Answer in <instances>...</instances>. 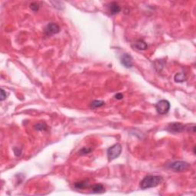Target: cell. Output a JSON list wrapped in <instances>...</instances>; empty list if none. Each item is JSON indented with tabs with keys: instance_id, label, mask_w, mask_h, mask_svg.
<instances>
[{
	"instance_id": "5",
	"label": "cell",
	"mask_w": 196,
	"mask_h": 196,
	"mask_svg": "<svg viewBox=\"0 0 196 196\" xmlns=\"http://www.w3.org/2000/svg\"><path fill=\"white\" fill-rule=\"evenodd\" d=\"M185 130V126L181 123H172L167 126V130L172 133H181Z\"/></svg>"
},
{
	"instance_id": "1",
	"label": "cell",
	"mask_w": 196,
	"mask_h": 196,
	"mask_svg": "<svg viewBox=\"0 0 196 196\" xmlns=\"http://www.w3.org/2000/svg\"><path fill=\"white\" fill-rule=\"evenodd\" d=\"M162 182V178L159 175H147L144 177L140 182V188L142 189H146L150 188H155L161 184Z\"/></svg>"
},
{
	"instance_id": "4",
	"label": "cell",
	"mask_w": 196,
	"mask_h": 196,
	"mask_svg": "<svg viewBox=\"0 0 196 196\" xmlns=\"http://www.w3.org/2000/svg\"><path fill=\"white\" fill-rule=\"evenodd\" d=\"M190 165L186 162L183 161H176L171 164L170 168L173 169L175 172H183L187 170L189 168Z\"/></svg>"
},
{
	"instance_id": "6",
	"label": "cell",
	"mask_w": 196,
	"mask_h": 196,
	"mask_svg": "<svg viewBox=\"0 0 196 196\" xmlns=\"http://www.w3.org/2000/svg\"><path fill=\"white\" fill-rule=\"evenodd\" d=\"M60 32V27L55 23H49L45 28V33L48 35L57 34Z\"/></svg>"
},
{
	"instance_id": "15",
	"label": "cell",
	"mask_w": 196,
	"mask_h": 196,
	"mask_svg": "<svg viewBox=\"0 0 196 196\" xmlns=\"http://www.w3.org/2000/svg\"><path fill=\"white\" fill-rule=\"evenodd\" d=\"M92 151L91 148H88V147H84L83 149H81V150L79 151V154L80 155H86L90 153Z\"/></svg>"
},
{
	"instance_id": "8",
	"label": "cell",
	"mask_w": 196,
	"mask_h": 196,
	"mask_svg": "<svg viewBox=\"0 0 196 196\" xmlns=\"http://www.w3.org/2000/svg\"><path fill=\"white\" fill-rule=\"evenodd\" d=\"M121 10L120 5L117 3V2H111L110 5V12L111 15H116V14L119 13Z\"/></svg>"
},
{
	"instance_id": "13",
	"label": "cell",
	"mask_w": 196,
	"mask_h": 196,
	"mask_svg": "<svg viewBox=\"0 0 196 196\" xmlns=\"http://www.w3.org/2000/svg\"><path fill=\"white\" fill-rule=\"evenodd\" d=\"M105 105V102L103 100H94L93 102L90 103V107L92 108H98V107H101Z\"/></svg>"
},
{
	"instance_id": "14",
	"label": "cell",
	"mask_w": 196,
	"mask_h": 196,
	"mask_svg": "<svg viewBox=\"0 0 196 196\" xmlns=\"http://www.w3.org/2000/svg\"><path fill=\"white\" fill-rule=\"evenodd\" d=\"M35 129L36 130L42 131L47 130V125L45 123H38L37 124L35 125Z\"/></svg>"
},
{
	"instance_id": "10",
	"label": "cell",
	"mask_w": 196,
	"mask_h": 196,
	"mask_svg": "<svg viewBox=\"0 0 196 196\" xmlns=\"http://www.w3.org/2000/svg\"><path fill=\"white\" fill-rule=\"evenodd\" d=\"M186 79H187V77L184 73H177L174 77L175 81L178 83H182L186 81Z\"/></svg>"
},
{
	"instance_id": "3",
	"label": "cell",
	"mask_w": 196,
	"mask_h": 196,
	"mask_svg": "<svg viewBox=\"0 0 196 196\" xmlns=\"http://www.w3.org/2000/svg\"><path fill=\"white\" fill-rule=\"evenodd\" d=\"M156 110L160 115H165L168 113L170 110V103L168 100H162L156 104Z\"/></svg>"
},
{
	"instance_id": "11",
	"label": "cell",
	"mask_w": 196,
	"mask_h": 196,
	"mask_svg": "<svg viewBox=\"0 0 196 196\" xmlns=\"http://www.w3.org/2000/svg\"><path fill=\"white\" fill-rule=\"evenodd\" d=\"M92 191L94 193H102L105 192V188L102 184H94L92 186Z\"/></svg>"
},
{
	"instance_id": "16",
	"label": "cell",
	"mask_w": 196,
	"mask_h": 196,
	"mask_svg": "<svg viewBox=\"0 0 196 196\" xmlns=\"http://www.w3.org/2000/svg\"><path fill=\"white\" fill-rule=\"evenodd\" d=\"M30 9L34 12H38L39 9V5L37 2H33L30 5Z\"/></svg>"
},
{
	"instance_id": "17",
	"label": "cell",
	"mask_w": 196,
	"mask_h": 196,
	"mask_svg": "<svg viewBox=\"0 0 196 196\" xmlns=\"http://www.w3.org/2000/svg\"><path fill=\"white\" fill-rule=\"evenodd\" d=\"M7 96H8V94H7L6 91L2 88V89H1V93H0V99H1V100H2H2H4L7 97Z\"/></svg>"
},
{
	"instance_id": "12",
	"label": "cell",
	"mask_w": 196,
	"mask_h": 196,
	"mask_svg": "<svg viewBox=\"0 0 196 196\" xmlns=\"http://www.w3.org/2000/svg\"><path fill=\"white\" fill-rule=\"evenodd\" d=\"M89 186V182L88 181H81L74 183V187L78 189H83L85 188H87Z\"/></svg>"
},
{
	"instance_id": "9",
	"label": "cell",
	"mask_w": 196,
	"mask_h": 196,
	"mask_svg": "<svg viewBox=\"0 0 196 196\" xmlns=\"http://www.w3.org/2000/svg\"><path fill=\"white\" fill-rule=\"evenodd\" d=\"M134 47L137 48L138 50H146L148 48V45L143 40H138L137 42H136L134 44Z\"/></svg>"
},
{
	"instance_id": "7",
	"label": "cell",
	"mask_w": 196,
	"mask_h": 196,
	"mask_svg": "<svg viewBox=\"0 0 196 196\" xmlns=\"http://www.w3.org/2000/svg\"><path fill=\"white\" fill-rule=\"evenodd\" d=\"M121 63L126 68H132L133 66V58L130 54H124L122 56V58H121Z\"/></svg>"
},
{
	"instance_id": "18",
	"label": "cell",
	"mask_w": 196,
	"mask_h": 196,
	"mask_svg": "<svg viewBox=\"0 0 196 196\" xmlns=\"http://www.w3.org/2000/svg\"><path fill=\"white\" fill-rule=\"evenodd\" d=\"M115 98L117 99V100H122L123 98V95L122 94H120V93H118V94H117L115 95Z\"/></svg>"
},
{
	"instance_id": "2",
	"label": "cell",
	"mask_w": 196,
	"mask_h": 196,
	"mask_svg": "<svg viewBox=\"0 0 196 196\" xmlns=\"http://www.w3.org/2000/svg\"><path fill=\"white\" fill-rule=\"evenodd\" d=\"M121 152H122V146L120 143L114 144L107 149V157L110 160H113L120 156Z\"/></svg>"
}]
</instances>
